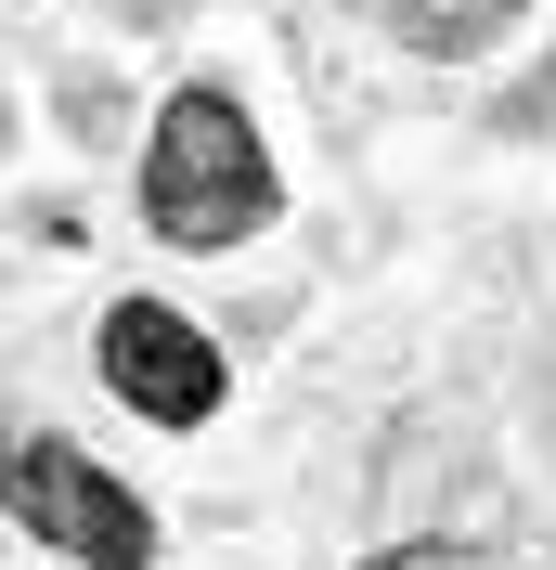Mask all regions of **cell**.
<instances>
[{
    "instance_id": "obj_4",
    "label": "cell",
    "mask_w": 556,
    "mask_h": 570,
    "mask_svg": "<svg viewBox=\"0 0 556 570\" xmlns=\"http://www.w3.org/2000/svg\"><path fill=\"white\" fill-rule=\"evenodd\" d=\"M518 13H530V0H388V39L427 52V66H466V52H492Z\"/></svg>"
},
{
    "instance_id": "obj_3",
    "label": "cell",
    "mask_w": 556,
    "mask_h": 570,
    "mask_svg": "<svg viewBox=\"0 0 556 570\" xmlns=\"http://www.w3.org/2000/svg\"><path fill=\"white\" fill-rule=\"evenodd\" d=\"M105 390L130 402V415H156V428H208L220 415V351L169 312V298H117L105 312Z\"/></svg>"
},
{
    "instance_id": "obj_5",
    "label": "cell",
    "mask_w": 556,
    "mask_h": 570,
    "mask_svg": "<svg viewBox=\"0 0 556 570\" xmlns=\"http://www.w3.org/2000/svg\"><path fill=\"white\" fill-rule=\"evenodd\" d=\"M376 570H466V558H453V544H388Z\"/></svg>"
},
{
    "instance_id": "obj_2",
    "label": "cell",
    "mask_w": 556,
    "mask_h": 570,
    "mask_svg": "<svg viewBox=\"0 0 556 570\" xmlns=\"http://www.w3.org/2000/svg\"><path fill=\"white\" fill-rule=\"evenodd\" d=\"M0 505H13L39 544H66L78 570H156V519H142L78 441H0Z\"/></svg>"
},
{
    "instance_id": "obj_1",
    "label": "cell",
    "mask_w": 556,
    "mask_h": 570,
    "mask_svg": "<svg viewBox=\"0 0 556 570\" xmlns=\"http://www.w3.org/2000/svg\"><path fill=\"white\" fill-rule=\"evenodd\" d=\"M142 220L169 247H246L272 220V156H259V130H246V105L220 78L169 91V117L142 142Z\"/></svg>"
}]
</instances>
